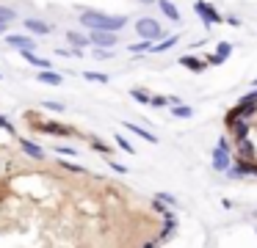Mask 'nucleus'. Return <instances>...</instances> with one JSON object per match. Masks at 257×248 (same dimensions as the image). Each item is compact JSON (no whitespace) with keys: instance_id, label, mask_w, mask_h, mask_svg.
Returning a JSON list of instances; mask_svg holds the SVG:
<instances>
[{"instance_id":"obj_26","label":"nucleus","mask_w":257,"mask_h":248,"mask_svg":"<svg viewBox=\"0 0 257 248\" xmlns=\"http://www.w3.org/2000/svg\"><path fill=\"white\" fill-rule=\"evenodd\" d=\"M108 168H113V171H116V174H127V165L116 163V160H108Z\"/></svg>"},{"instance_id":"obj_10","label":"nucleus","mask_w":257,"mask_h":248,"mask_svg":"<svg viewBox=\"0 0 257 248\" xmlns=\"http://www.w3.org/2000/svg\"><path fill=\"white\" fill-rule=\"evenodd\" d=\"M158 6H161V11H163V17H166V20H172V22L183 20V17H180V9L172 3V0H158Z\"/></svg>"},{"instance_id":"obj_15","label":"nucleus","mask_w":257,"mask_h":248,"mask_svg":"<svg viewBox=\"0 0 257 248\" xmlns=\"http://www.w3.org/2000/svg\"><path fill=\"white\" fill-rule=\"evenodd\" d=\"M124 127H127L130 132H133V135H139V138H144L147 143H158V138L152 135L150 130H144V127H139V124H130V121H124Z\"/></svg>"},{"instance_id":"obj_28","label":"nucleus","mask_w":257,"mask_h":248,"mask_svg":"<svg viewBox=\"0 0 257 248\" xmlns=\"http://www.w3.org/2000/svg\"><path fill=\"white\" fill-rule=\"evenodd\" d=\"M94 152H102V154H111V146H105L102 141H97L94 138Z\"/></svg>"},{"instance_id":"obj_32","label":"nucleus","mask_w":257,"mask_h":248,"mask_svg":"<svg viewBox=\"0 0 257 248\" xmlns=\"http://www.w3.org/2000/svg\"><path fill=\"white\" fill-rule=\"evenodd\" d=\"M141 3H158V0H141Z\"/></svg>"},{"instance_id":"obj_13","label":"nucleus","mask_w":257,"mask_h":248,"mask_svg":"<svg viewBox=\"0 0 257 248\" xmlns=\"http://www.w3.org/2000/svg\"><path fill=\"white\" fill-rule=\"evenodd\" d=\"M180 66H185V69H191V72H205V61H199V58H194V55H183L180 58Z\"/></svg>"},{"instance_id":"obj_2","label":"nucleus","mask_w":257,"mask_h":248,"mask_svg":"<svg viewBox=\"0 0 257 248\" xmlns=\"http://www.w3.org/2000/svg\"><path fill=\"white\" fill-rule=\"evenodd\" d=\"M136 33L141 36V42L155 44V42H161L163 28H161V22H158V20H152V17H141V20L136 22Z\"/></svg>"},{"instance_id":"obj_16","label":"nucleus","mask_w":257,"mask_h":248,"mask_svg":"<svg viewBox=\"0 0 257 248\" xmlns=\"http://www.w3.org/2000/svg\"><path fill=\"white\" fill-rule=\"evenodd\" d=\"M177 42H180V36H169V39H163V42H155V44H152L150 53H166V50H172Z\"/></svg>"},{"instance_id":"obj_24","label":"nucleus","mask_w":257,"mask_h":248,"mask_svg":"<svg viewBox=\"0 0 257 248\" xmlns=\"http://www.w3.org/2000/svg\"><path fill=\"white\" fill-rule=\"evenodd\" d=\"M61 168H67V171H72V174H83V165H78V163H67V160H61Z\"/></svg>"},{"instance_id":"obj_7","label":"nucleus","mask_w":257,"mask_h":248,"mask_svg":"<svg viewBox=\"0 0 257 248\" xmlns=\"http://www.w3.org/2000/svg\"><path fill=\"white\" fill-rule=\"evenodd\" d=\"M232 53V44L229 42H218V47H216V53L210 55V58L205 61V64H213V66H218V64H224L227 61V55Z\"/></svg>"},{"instance_id":"obj_21","label":"nucleus","mask_w":257,"mask_h":248,"mask_svg":"<svg viewBox=\"0 0 257 248\" xmlns=\"http://www.w3.org/2000/svg\"><path fill=\"white\" fill-rule=\"evenodd\" d=\"M116 146L122 149V152H127V154H133V152H136V146H130V141H127L124 135H119V132H116Z\"/></svg>"},{"instance_id":"obj_19","label":"nucleus","mask_w":257,"mask_h":248,"mask_svg":"<svg viewBox=\"0 0 257 248\" xmlns=\"http://www.w3.org/2000/svg\"><path fill=\"white\" fill-rule=\"evenodd\" d=\"M172 113L177 116V119H191V116H194V108H188V105H172Z\"/></svg>"},{"instance_id":"obj_25","label":"nucleus","mask_w":257,"mask_h":248,"mask_svg":"<svg viewBox=\"0 0 257 248\" xmlns=\"http://www.w3.org/2000/svg\"><path fill=\"white\" fill-rule=\"evenodd\" d=\"M150 105H152V108H166L169 97H161V94H158V97H150Z\"/></svg>"},{"instance_id":"obj_6","label":"nucleus","mask_w":257,"mask_h":248,"mask_svg":"<svg viewBox=\"0 0 257 248\" xmlns=\"http://www.w3.org/2000/svg\"><path fill=\"white\" fill-rule=\"evenodd\" d=\"M6 44H9V47H14V50H20V53H34V50H36V39L20 36V33L6 36Z\"/></svg>"},{"instance_id":"obj_20","label":"nucleus","mask_w":257,"mask_h":248,"mask_svg":"<svg viewBox=\"0 0 257 248\" xmlns=\"http://www.w3.org/2000/svg\"><path fill=\"white\" fill-rule=\"evenodd\" d=\"M130 97H133L136 102H141V105H150V94H147L144 88H130Z\"/></svg>"},{"instance_id":"obj_29","label":"nucleus","mask_w":257,"mask_h":248,"mask_svg":"<svg viewBox=\"0 0 257 248\" xmlns=\"http://www.w3.org/2000/svg\"><path fill=\"white\" fill-rule=\"evenodd\" d=\"M0 130H9V135L14 132V127H12V121L6 119V116H0Z\"/></svg>"},{"instance_id":"obj_8","label":"nucleus","mask_w":257,"mask_h":248,"mask_svg":"<svg viewBox=\"0 0 257 248\" xmlns=\"http://www.w3.org/2000/svg\"><path fill=\"white\" fill-rule=\"evenodd\" d=\"M25 28H28L31 33H36V36H45V33H50V31H53L50 22L36 20V17H28V20H25Z\"/></svg>"},{"instance_id":"obj_30","label":"nucleus","mask_w":257,"mask_h":248,"mask_svg":"<svg viewBox=\"0 0 257 248\" xmlns=\"http://www.w3.org/2000/svg\"><path fill=\"white\" fill-rule=\"evenodd\" d=\"M224 20H227L232 28H240V20H238V17H224Z\"/></svg>"},{"instance_id":"obj_5","label":"nucleus","mask_w":257,"mask_h":248,"mask_svg":"<svg viewBox=\"0 0 257 248\" xmlns=\"http://www.w3.org/2000/svg\"><path fill=\"white\" fill-rule=\"evenodd\" d=\"M213 168L216 171H229V146L227 141H218L213 149Z\"/></svg>"},{"instance_id":"obj_17","label":"nucleus","mask_w":257,"mask_h":248,"mask_svg":"<svg viewBox=\"0 0 257 248\" xmlns=\"http://www.w3.org/2000/svg\"><path fill=\"white\" fill-rule=\"evenodd\" d=\"M39 130L42 132H47V135H53V132H56V135H69V127H61V124H56V121H53V124H39Z\"/></svg>"},{"instance_id":"obj_3","label":"nucleus","mask_w":257,"mask_h":248,"mask_svg":"<svg viewBox=\"0 0 257 248\" xmlns=\"http://www.w3.org/2000/svg\"><path fill=\"white\" fill-rule=\"evenodd\" d=\"M194 11L199 14V20L205 22L207 28H210V25H218V22H224V17L218 14V9H216V6L205 3V0H196V3H194Z\"/></svg>"},{"instance_id":"obj_23","label":"nucleus","mask_w":257,"mask_h":248,"mask_svg":"<svg viewBox=\"0 0 257 248\" xmlns=\"http://www.w3.org/2000/svg\"><path fill=\"white\" fill-rule=\"evenodd\" d=\"M83 77L91 83H108V75H102V72H83Z\"/></svg>"},{"instance_id":"obj_9","label":"nucleus","mask_w":257,"mask_h":248,"mask_svg":"<svg viewBox=\"0 0 257 248\" xmlns=\"http://www.w3.org/2000/svg\"><path fill=\"white\" fill-rule=\"evenodd\" d=\"M20 146H23V152L31 154L34 160H45V149H42L36 141H31V138H23V141H20Z\"/></svg>"},{"instance_id":"obj_31","label":"nucleus","mask_w":257,"mask_h":248,"mask_svg":"<svg viewBox=\"0 0 257 248\" xmlns=\"http://www.w3.org/2000/svg\"><path fill=\"white\" fill-rule=\"evenodd\" d=\"M58 152L61 154H75V146H58Z\"/></svg>"},{"instance_id":"obj_27","label":"nucleus","mask_w":257,"mask_h":248,"mask_svg":"<svg viewBox=\"0 0 257 248\" xmlns=\"http://www.w3.org/2000/svg\"><path fill=\"white\" fill-rule=\"evenodd\" d=\"M91 50H94V58L97 61H108V58H111V50H97V47H91Z\"/></svg>"},{"instance_id":"obj_33","label":"nucleus","mask_w":257,"mask_h":248,"mask_svg":"<svg viewBox=\"0 0 257 248\" xmlns=\"http://www.w3.org/2000/svg\"><path fill=\"white\" fill-rule=\"evenodd\" d=\"M251 86H254V88H257V77H254V80H251Z\"/></svg>"},{"instance_id":"obj_4","label":"nucleus","mask_w":257,"mask_h":248,"mask_svg":"<svg viewBox=\"0 0 257 248\" xmlns=\"http://www.w3.org/2000/svg\"><path fill=\"white\" fill-rule=\"evenodd\" d=\"M89 44L97 50H113L119 44V36L116 33H102V31H91L89 33Z\"/></svg>"},{"instance_id":"obj_12","label":"nucleus","mask_w":257,"mask_h":248,"mask_svg":"<svg viewBox=\"0 0 257 248\" xmlns=\"http://www.w3.org/2000/svg\"><path fill=\"white\" fill-rule=\"evenodd\" d=\"M36 80H39V83H47V86H61L64 77H61V72L47 69V72H39V77H36Z\"/></svg>"},{"instance_id":"obj_1","label":"nucleus","mask_w":257,"mask_h":248,"mask_svg":"<svg viewBox=\"0 0 257 248\" xmlns=\"http://www.w3.org/2000/svg\"><path fill=\"white\" fill-rule=\"evenodd\" d=\"M80 25L89 31H102V33H116L127 25V17H111L105 11H83L80 14Z\"/></svg>"},{"instance_id":"obj_14","label":"nucleus","mask_w":257,"mask_h":248,"mask_svg":"<svg viewBox=\"0 0 257 248\" xmlns=\"http://www.w3.org/2000/svg\"><path fill=\"white\" fill-rule=\"evenodd\" d=\"M67 42L72 44V50L91 47V44H89V36H83V33H75V31H69V33H67Z\"/></svg>"},{"instance_id":"obj_22","label":"nucleus","mask_w":257,"mask_h":248,"mask_svg":"<svg viewBox=\"0 0 257 248\" xmlns=\"http://www.w3.org/2000/svg\"><path fill=\"white\" fill-rule=\"evenodd\" d=\"M150 50H152L150 42H133V44H130V53H136V55H139V53H150Z\"/></svg>"},{"instance_id":"obj_11","label":"nucleus","mask_w":257,"mask_h":248,"mask_svg":"<svg viewBox=\"0 0 257 248\" xmlns=\"http://www.w3.org/2000/svg\"><path fill=\"white\" fill-rule=\"evenodd\" d=\"M23 58L28 61L31 66H36L39 72H47V69H53V61H47V58H39L36 53H23Z\"/></svg>"},{"instance_id":"obj_18","label":"nucleus","mask_w":257,"mask_h":248,"mask_svg":"<svg viewBox=\"0 0 257 248\" xmlns=\"http://www.w3.org/2000/svg\"><path fill=\"white\" fill-rule=\"evenodd\" d=\"M14 20H17V11L9 9V6H0V25L9 28V22H14Z\"/></svg>"}]
</instances>
